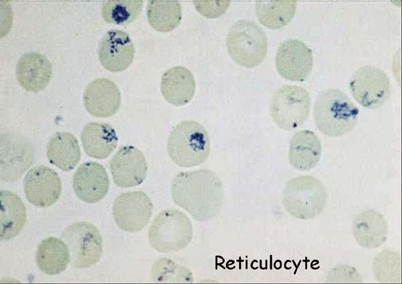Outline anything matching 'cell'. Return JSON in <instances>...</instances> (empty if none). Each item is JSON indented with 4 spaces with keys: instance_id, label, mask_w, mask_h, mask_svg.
I'll return each instance as SVG.
<instances>
[{
    "instance_id": "obj_29",
    "label": "cell",
    "mask_w": 402,
    "mask_h": 284,
    "mask_svg": "<svg viewBox=\"0 0 402 284\" xmlns=\"http://www.w3.org/2000/svg\"><path fill=\"white\" fill-rule=\"evenodd\" d=\"M196 10L207 18H217L225 13L230 1H193Z\"/></svg>"
},
{
    "instance_id": "obj_8",
    "label": "cell",
    "mask_w": 402,
    "mask_h": 284,
    "mask_svg": "<svg viewBox=\"0 0 402 284\" xmlns=\"http://www.w3.org/2000/svg\"><path fill=\"white\" fill-rule=\"evenodd\" d=\"M61 238L68 247L72 266L87 268L100 260L102 238L93 224L84 221L74 222L62 231Z\"/></svg>"
},
{
    "instance_id": "obj_15",
    "label": "cell",
    "mask_w": 402,
    "mask_h": 284,
    "mask_svg": "<svg viewBox=\"0 0 402 284\" xmlns=\"http://www.w3.org/2000/svg\"><path fill=\"white\" fill-rule=\"evenodd\" d=\"M72 184L74 193L80 199L86 203H96L107 195L110 181L101 164L89 161L78 168Z\"/></svg>"
},
{
    "instance_id": "obj_4",
    "label": "cell",
    "mask_w": 402,
    "mask_h": 284,
    "mask_svg": "<svg viewBox=\"0 0 402 284\" xmlns=\"http://www.w3.org/2000/svg\"><path fill=\"white\" fill-rule=\"evenodd\" d=\"M281 202L291 216L310 220L319 215L327 202V193L322 182L311 175L289 180L283 190Z\"/></svg>"
},
{
    "instance_id": "obj_9",
    "label": "cell",
    "mask_w": 402,
    "mask_h": 284,
    "mask_svg": "<svg viewBox=\"0 0 402 284\" xmlns=\"http://www.w3.org/2000/svg\"><path fill=\"white\" fill-rule=\"evenodd\" d=\"M349 89L354 99L362 107H380L390 95V82L386 73L374 66H364L351 77Z\"/></svg>"
},
{
    "instance_id": "obj_10",
    "label": "cell",
    "mask_w": 402,
    "mask_h": 284,
    "mask_svg": "<svg viewBox=\"0 0 402 284\" xmlns=\"http://www.w3.org/2000/svg\"><path fill=\"white\" fill-rule=\"evenodd\" d=\"M153 205L148 195L143 191H130L121 194L113 204V218L117 226L130 233L142 231L152 216Z\"/></svg>"
},
{
    "instance_id": "obj_20",
    "label": "cell",
    "mask_w": 402,
    "mask_h": 284,
    "mask_svg": "<svg viewBox=\"0 0 402 284\" xmlns=\"http://www.w3.org/2000/svg\"><path fill=\"white\" fill-rule=\"evenodd\" d=\"M321 155V141L313 132L302 130L292 136L288 161L294 168L301 171L311 170L318 163Z\"/></svg>"
},
{
    "instance_id": "obj_2",
    "label": "cell",
    "mask_w": 402,
    "mask_h": 284,
    "mask_svg": "<svg viewBox=\"0 0 402 284\" xmlns=\"http://www.w3.org/2000/svg\"><path fill=\"white\" fill-rule=\"evenodd\" d=\"M359 111L350 98L342 91L329 88L318 95L313 107L317 128L330 137L341 136L355 127Z\"/></svg>"
},
{
    "instance_id": "obj_24",
    "label": "cell",
    "mask_w": 402,
    "mask_h": 284,
    "mask_svg": "<svg viewBox=\"0 0 402 284\" xmlns=\"http://www.w3.org/2000/svg\"><path fill=\"white\" fill-rule=\"evenodd\" d=\"M13 143H7V154L1 153V178L6 181L18 179L31 165L33 153L28 141L12 135Z\"/></svg>"
},
{
    "instance_id": "obj_14",
    "label": "cell",
    "mask_w": 402,
    "mask_h": 284,
    "mask_svg": "<svg viewBox=\"0 0 402 284\" xmlns=\"http://www.w3.org/2000/svg\"><path fill=\"white\" fill-rule=\"evenodd\" d=\"M101 65L112 72H121L132 64L134 48L128 33L112 29L101 39L98 50Z\"/></svg>"
},
{
    "instance_id": "obj_25",
    "label": "cell",
    "mask_w": 402,
    "mask_h": 284,
    "mask_svg": "<svg viewBox=\"0 0 402 284\" xmlns=\"http://www.w3.org/2000/svg\"><path fill=\"white\" fill-rule=\"evenodd\" d=\"M36 263L39 269L46 274H60L70 263L67 245L62 240L54 237L44 239L37 247Z\"/></svg>"
},
{
    "instance_id": "obj_27",
    "label": "cell",
    "mask_w": 402,
    "mask_h": 284,
    "mask_svg": "<svg viewBox=\"0 0 402 284\" xmlns=\"http://www.w3.org/2000/svg\"><path fill=\"white\" fill-rule=\"evenodd\" d=\"M147 19L157 31H172L181 21V5L175 0H150L147 5Z\"/></svg>"
},
{
    "instance_id": "obj_13",
    "label": "cell",
    "mask_w": 402,
    "mask_h": 284,
    "mask_svg": "<svg viewBox=\"0 0 402 284\" xmlns=\"http://www.w3.org/2000/svg\"><path fill=\"white\" fill-rule=\"evenodd\" d=\"M110 168L114 182L121 188L141 184L148 170L143 154L132 145L121 147L111 159Z\"/></svg>"
},
{
    "instance_id": "obj_5",
    "label": "cell",
    "mask_w": 402,
    "mask_h": 284,
    "mask_svg": "<svg viewBox=\"0 0 402 284\" xmlns=\"http://www.w3.org/2000/svg\"><path fill=\"white\" fill-rule=\"evenodd\" d=\"M226 46L229 56L237 64L251 68L265 60L268 39L266 34L257 24L241 19L229 28Z\"/></svg>"
},
{
    "instance_id": "obj_18",
    "label": "cell",
    "mask_w": 402,
    "mask_h": 284,
    "mask_svg": "<svg viewBox=\"0 0 402 284\" xmlns=\"http://www.w3.org/2000/svg\"><path fill=\"white\" fill-rule=\"evenodd\" d=\"M161 92L164 99L174 106L189 103L195 92V80L193 73L183 66L170 68L162 76Z\"/></svg>"
},
{
    "instance_id": "obj_1",
    "label": "cell",
    "mask_w": 402,
    "mask_h": 284,
    "mask_svg": "<svg viewBox=\"0 0 402 284\" xmlns=\"http://www.w3.org/2000/svg\"><path fill=\"white\" fill-rule=\"evenodd\" d=\"M171 194L174 203L198 222L216 217L224 199L221 180L213 171L204 168L177 173L171 181Z\"/></svg>"
},
{
    "instance_id": "obj_3",
    "label": "cell",
    "mask_w": 402,
    "mask_h": 284,
    "mask_svg": "<svg viewBox=\"0 0 402 284\" xmlns=\"http://www.w3.org/2000/svg\"><path fill=\"white\" fill-rule=\"evenodd\" d=\"M169 157L177 166L191 168L204 163L211 148L209 134L200 123L185 120L171 132L167 142Z\"/></svg>"
},
{
    "instance_id": "obj_17",
    "label": "cell",
    "mask_w": 402,
    "mask_h": 284,
    "mask_svg": "<svg viewBox=\"0 0 402 284\" xmlns=\"http://www.w3.org/2000/svg\"><path fill=\"white\" fill-rule=\"evenodd\" d=\"M15 76L24 89L38 92L49 85L52 77V64L44 55L35 51L27 52L19 58Z\"/></svg>"
},
{
    "instance_id": "obj_7",
    "label": "cell",
    "mask_w": 402,
    "mask_h": 284,
    "mask_svg": "<svg viewBox=\"0 0 402 284\" xmlns=\"http://www.w3.org/2000/svg\"><path fill=\"white\" fill-rule=\"evenodd\" d=\"M311 110L308 91L301 86L285 85L274 93L270 104V114L281 129L292 131L303 124Z\"/></svg>"
},
{
    "instance_id": "obj_12",
    "label": "cell",
    "mask_w": 402,
    "mask_h": 284,
    "mask_svg": "<svg viewBox=\"0 0 402 284\" xmlns=\"http://www.w3.org/2000/svg\"><path fill=\"white\" fill-rule=\"evenodd\" d=\"M24 190L27 200L38 207L55 204L60 196L62 183L58 174L45 166H35L26 173Z\"/></svg>"
},
{
    "instance_id": "obj_26",
    "label": "cell",
    "mask_w": 402,
    "mask_h": 284,
    "mask_svg": "<svg viewBox=\"0 0 402 284\" xmlns=\"http://www.w3.org/2000/svg\"><path fill=\"white\" fill-rule=\"evenodd\" d=\"M296 8L295 0H259L256 1L255 10L263 26L270 29H279L292 19Z\"/></svg>"
},
{
    "instance_id": "obj_22",
    "label": "cell",
    "mask_w": 402,
    "mask_h": 284,
    "mask_svg": "<svg viewBox=\"0 0 402 284\" xmlns=\"http://www.w3.org/2000/svg\"><path fill=\"white\" fill-rule=\"evenodd\" d=\"M0 237L9 240L16 237L26 222V208L15 193L2 190L0 193Z\"/></svg>"
},
{
    "instance_id": "obj_21",
    "label": "cell",
    "mask_w": 402,
    "mask_h": 284,
    "mask_svg": "<svg viewBox=\"0 0 402 284\" xmlns=\"http://www.w3.org/2000/svg\"><path fill=\"white\" fill-rule=\"evenodd\" d=\"M81 142L86 154L98 159H106L117 146L115 130L109 124L90 122L83 128Z\"/></svg>"
},
{
    "instance_id": "obj_11",
    "label": "cell",
    "mask_w": 402,
    "mask_h": 284,
    "mask_svg": "<svg viewBox=\"0 0 402 284\" xmlns=\"http://www.w3.org/2000/svg\"><path fill=\"white\" fill-rule=\"evenodd\" d=\"M313 63L312 50L302 41L288 39L280 43L275 56L279 75L291 81H304Z\"/></svg>"
},
{
    "instance_id": "obj_19",
    "label": "cell",
    "mask_w": 402,
    "mask_h": 284,
    "mask_svg": "<svg viewBox=\"0 0 402 284\" xmlns=\"http://www.w3.org/2000/svg\"><path fill=\"white\" fill-rule=\"evenodd\" d=\"M353 237L356 242L365 249H376L386 240L388 231L385 217L374 209L366 210L353 220Z\"/></svg>"
},
{
    "instance_id": "obj_23",
    "label": "cell",
    "mask_w": 402,
    "mask_h": 284,
    "mask_svg": "<svg viewBox=\"0 0 402 284\" xmlns=\"http://www.w3.org/2000/svg\"><path fill=\"white\" fill-rule=\"evenodd\" d=\"M49 161L63 171L73 170L80 159V150L76 136L69 132H57L46 147Z\"/></svg>"
},
{
    "instance_id": "obj_16",
    "label": "cell",
    "mask_w": 402,
    "mask_h": 284,
    "mask_svg": "<svg viewBox=\"0 0 402 284\" xmlns=\"http://www.w3.org/2000/svg\"><path fill=\"white\" fill-rule=\"evenodd\" d=\"M121 93L114 82L107 78L94 79L87 86L84 105L93 116L107 118L114 115L121 105Z\"/></svg>"
},
{
    "instance_id": "obj_6",
    "label": "cell",
    "mask_w": 402,
    "mask_h": 284,
    "mask_svg": "<svg viewBox=\"0 0 402 284\" xmlns=\"http://www.w3.org/2000/svg\"><path fill=\"white\" fill-rule=\"evenodd\" d=\"M193 236L189 218L179 210L168 208L154 218L148 231V241L157 251L171 254L186 248Z\"/></svg>"
},
{
    "instance_id": "obj_28",
    "label": "cell",
    "mask_w": 402,
    "mask_h": 284,
    "mask_svg": "<svg viewBox=\"0 0 402 284\" xmlns=\"http://www.w3.org/2000/svg\"><path fill=\"white\" fill-rule=\"evenodd\" d=\"M143 5L142 0L106 1L102 6V16L107 23L125 25L139 17Z\"/></svg>"
}]
</instances>
